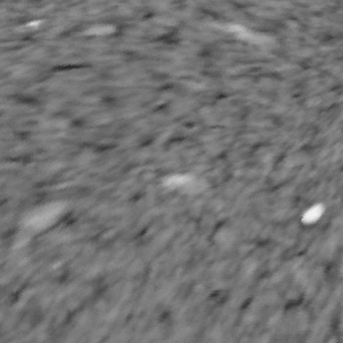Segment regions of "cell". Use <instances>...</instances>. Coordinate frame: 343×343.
<instances>
[{
	"label": "cell",
	"mask_w": 343,
	"mask_h": 343,
	"mask_svg": "<svg viewBox=\"0 0 343 343\" xmlns=\"http://www.w3.org/2000/svg\"><path fill=\"white\" fill-rule=\"evenodd\" d=\"M166 186L172 189H192L196 185L195 177L189 174H176L165 181Z\"/></svg>",
	"instance_id": "cell-1"
},
{
	"label": "cell",
	"mask_w": 343,
	"mask_h": 343,
	"mask_svg": "<svg viewBox=\"0 0 343 343\" xmlns=\"http://www.w3.org/2000/svg\"><path fill=\"white\" fill-rule=\"evenodd\" d=\"M323 213H325V207H323L322 204H315V205L308 208V209L303 213L302 222L304 223V224H315V223L321 220Z\"/></svg>",
	"instance_id": "cell-2"
}]
</instances>
